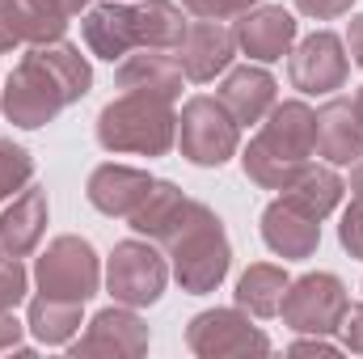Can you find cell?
Listing matches in <instances>:
<instances>
[{
	"label": "cell",
	"mask_w": 363,
	"mask_h": 359,
	"mask_svg": "<svg viewBox=\"0 0 363 359\" xmlns=\"http://www.w3.org/2000/svg\"><path fill=\"white\" fill-rule=\"evenodd\" d=\"M93 85V72L85 55L72 43H43L21 55V64L9 72V85L0 93V110L13 127H43L64 106L81 101Z\"/></svg>",
	"instance_id": "obj_1"
},
{
	"label": "cell",
	"mask_w": 363,
	"mask_h": 359,
	"mask_svg": "<svg viewBox=\"0 0 363 359\" xmlns=\"http://www.w3.org/2000/svg\"><path fill=\"white\" fill-rule=\"evenodd\" d=\"M313 153H317V114L304 101H283L271 106V118L241 153V165L262 190H287L304 174Z\"/></svg>",
	"instance_id": "obj_2"
},
{
	"label": "cell",
	"mask_w": 363,
	"mask_h": 359,
	"mask_svg": "<svg viewBox=\"0 0 363 359\" xmlns=\"http://www.w3.org/2000/svg\"><path fill=\"white\" fill-rule=\"evenodd\" d=\"M169 250L174 258V275H178L182 292L190 296H203V292H216L220 279L228 275V263H233V250H228V237H224V224L211 207L203 203H186L182 220L157 241Z\"/></svg>",
	"instance_id": "obj_3"
},
{
	"label": "cell",
	"mask_w": 363,
	"mask_h": 359,
	"mask_svg": "<svg viewBox=\"0 0 363 359\" xmlns=\"http://www.w3.org/2000/svg\"><path fill=\"white\" fill-rule=\"evenodd\" d=\"M178 140L174 101L152 93H123L97 114V144L106 153H135V157H165Z\"/></svg>",
	"instance_id": "obj_4"
},
{
	"label": "cell",
	"mask_w": 363,
	"mask_h": 359,
	"mask_svg": "<svg viewBox=\"0 0 363 359\" xmlns=\"http://www.w3.org/2000/svg\"><path fill=\"white\" fill-rule=\"evenodd\" d=\"M178 148L190 165L220 170L241 148V123L220 97H190L178 118Z\"/></svg>",
	"instance_id": "obj_5"
},
{
	"label": "cell",
	"mask_w": 363,
	"mask_h": 359,
	"mask_svg": "<svg viewBox=\"0 0 363 359\" xmlns=\"http://www.w3.org/2000/svg\"><path fill=\"white\" fill-rule=\"evenodd\" d=\"M347 304L351 300H347L342 279L330 275V270H317V275H300V279L287 283L279 317L296 334H334L342 313H347Z\"/></svg>",
	"instance_id": "obj_6"
},
{
	"label": "cell",
	"mask_w": 363,
	"mask_h": 359,
	"mask_svg": "<svg viewBox=\"0 0 363 359\" xmlns=\"http://www.w3.org/2000/svg\"><path fill=\"white\" fill-rule=\"evenodd\" d=\"M34 279H38L43 296L85 304L97 292V283H101V270H97V254H93L89 241H81V237H55L47 245V254L38 258Z\"/></svg>",
	"instance_id": "obj_7"
},
{
	"label": "cell",
	"mask_w": 363,
	"mask_h": 359,
	"mask_svg": "<svg viewBox=\"0 0 363 359\" xmlns=\"http://www.w3.org/2000/svg\"><path fill=\"white\" fill-rule=\"evenodd\" d=\"M165 258L148 245V241H118L114 254H110V267H106V283H110V296L127 309H144V304H157L161 292H165Z\"/></svg>",
	"instance_id": "obj_8"
},
{
	"label": "cell",
	"mask_w": 363,
	"mask_h": 359,
	"mask_svg": "<svg viewBox=\"0 0 363 359\" xmlns=\"http://www.w3.org/2000/svg\"><path fill=\"white\" fill-rule=\"evenodd\" d=\"M186 347L203 359H224V355H267L271 338L241 313V309H207L190 321Z\"/></svg>",
	"instance_id": "obj_9"
},
{
	"label": "cell",
	"mask_w": 363,
	"mask_h": 359,
	"mask_svg": "<svg viewBox=\"0 0 363 359\" xmlns=\"http://www.w3.org/2000/svg\"><path fill=\"white\" fill-rule=\"evenodd\" d=\"M347 72H351V64H347V55H342V38L330 34V30L308 34V38L291 51V60H287V77H291V85L300 93L342 89V85H347Z\"/></svg>",
	"instance_id": "obj_10"
},
{
	"label": "cell",
	"mask_w": 363,
	"mask_h": 359,
	"mask_svg": "<svg viewBox=\"0 0 363 359\" xmlns=\"http://www.w3.org/2000/svg\"><path fill=\"white\" fill-rule=\"evenodd\" d=\"M233 55H237V34L228 26L207 21V17H199V21L186 26V38H182V47H178L186 81H194V85L216 81L233 64Z\"/></svg>",
	"instance_id": "obj_11"
},
{
	"label": "cell",
	"mask_w": 363,
	"mask_h": 359,
	"mask_svg": "<svg viewBox=\"0 0 363 359\" xmlns=\"http://www.w3.org/2000/svg\"><path fill=\"white\" fill-rule=\"evenodd\" d=\"M237 34V47L258 60V64H274L291 51V38H296V17L279 4H258L250 13H241V21L233 26Z\"/></svg>",
	"instance_id": "obj_12"
},
{
	"label": "cell",
	"mask_w": 363,
	"mask_h": 359,
	"mask_svg": "<svg viewBox=\"0 0 363 359\" xmlns=\"http://www.w3.org/2000/svg\"><path fill=\"white\" fill-rule=\"evenodd\" d=\"M148 326L131 309H101L89 321V334L72 343V355H144Z\"/></svg>",
	"instance_id": "obj_13"
},
{
	"label": "cell",
	"mask_w": 363,
	"mask_h": 359,
	"mask_svg": "<svg viewBox=\"0 0 363 359\" xmlns=\"http://www.w3.org/2000/svg\"><path fill=\"white\" fill-rule=\"evenodd\" d=\"M114 81H118V89L123 93H152V97L178 101L186 72H182V60H174L169 51L140 47V55H123Z\"/></svg>",
	"instance_id": "obj_14"
},
{
	"label": "cell",
	"mask_w": 363,
	"mask_h": 359,
	"mask_svg": "<svg viewBox=\"0 0 363 359\" xmlns=\"http://www.w3.org/2000/svg\"><path fill=\"white\" fill-rule=\"evenodd\" d=\"M85 43L97 60H123L127 51L140 47V30H135V4H118V0H106V4H93L85 13Z\"/></svg>",
	"instance_id": "obj_15"
},
{
	"label": "cell",
	"mask_w": 363,
	"mask_h": 359,
	"mask_svg": "<svg viewBox=\"0 0 363 359\" xmlns=\"http://www.w3.org/2000/svg\"><path fill=\"white\" fill-rule=\"evenodd\" d=\"M157 186V178H148L144 170L131 165H97L89 174V203L106 216H123L131 220V211L148 199V190Z\"/></svg>",
	"instance_id": "obj_16"
},
{
	"label": "cell",
	"mask_w": 363,
	"mask_h": 359,
	"mask_svg": "<svg viewBox=\"0 0 363 359\" xmlns=\"http://www.w3.org/2000/svg\"><path fill=\"white\" fill-rule=\"evenodd\" d=\"M262 241L271 245L279 258H313L321 245V220L296 211L291 203L274 199L262 211Z\"/></svg>",
	"instance_id": "obj_17"
},
{
	"label": "cell",
	"mask_w": 363,
	"mask_h": 359,
	"mask_svg": "<svg viewBox=\"0 0 363 359\" xmlns=\"http://www.w3.org/2000/svg\"><path fill=\"white\" fill-rule=\"evenodd\" d=\"M43 228H47V190L30 182L0 216V250L9 258H26L43 241Z\"/></svg>",
	"instance_id": "obj_18"
},
{
	"label": "cell",
	"mask_w": 363,
	"mask_h": 359,
	"mask_svg": "<svg viewBox=\"0 0 363 359\" xmlns=\"http://www.w3.org/2000/svg\"><path fill=\"white\" fill-rule=\"evenodd\" d=\"M317 153L330 165H351L363 157V123L355 114V101L334 97L317 110Z\"/></svg>",
	"instance_id": "obj_19"
},
{
	"label": "cell",
	"mask_w": 363,
	"mask_h": 359,
	"mask_svg": "<svg viewBox=\"0 0 363 359\" xmlns=\"http://www.w3.org/2000/svg\"><path fill=\"white\" fill-rule=\"evenodd\" d=\"M220 101L228 106V114H233L241 127L262 123L274 106V77L267 68H254V64L233 68V72L224 77V85H220Z\"/></svg>",
	"instance_id": "obj_20"
},
{
	"label": "cell",
	"mask_w": 363,
	"mask_h": 359,
	"mask_svg": "<svg viewBox=\"0 0 363 359\" xmlns=\"http://www.w3.org/2000/svg\"><path fill=\"white\" fill-rule=\"evenodd\" d=\"M338 199H342V178L330 165H304V174L283 190V203H291L313 220H325L338 207Z\"/></svg>",
	"instance_id": "obj_21"
},
{
	"label": "cell",
	"mask_w": 363,
	"mask_h": 359,
	"mask_svg": "<svg viewBox=\"0 0 363 359\" xmlns=\"http://www.w3.org/2000/svg\"><path fill=\"white\" fill-rule=\"evenodd\" d=\"M186 17L174 0H144L135 4V30H140V47L152 51H178L186 38Z\"/></svg>",
	"instance_id": "obj_22"
},
{
	"label": "cell",
	"mask_w": 363,
	"mask_h": 359,
	"mask_svg": "<svg viewBox=\"0 0 363 359\" xmlns=\"http://www.w3.org/2000/svg\"><path fill=\"white\" fill-rule=\"evenodd\" d=\"M186 194H182L174 182H157L152 190H148V199L131 211V228L135 233H144L148 241H161L174 224L182 220V211H186Z\"/></svg>",
	"instance_id": "obj_23"
},
{
	"label": "cell",
	"mask_w": 363,
	"mask_h": 359,
	"mask_svg": "<svg viewBox=\"0 0 363 359\" xmlns=\"http://www.w3.org/2000/svg\"><path fill=\"white\" fill-rule=\"evenodd\" d=\"M287 270L271 267V263H258L241 275L237 283V304L250 309L254 317H279V304H283V292H287Z\"/></svg>",
	"instance_id": "obj_24"
},
{
	"label": "cell",
	"mask_w": 363,
	"mask_h": 359,
	"mask_svg": "<svg viewBox=\"0 0 363 359\" xmlns=\"http://www.w3.org/2000/svg\"><path fill=\"white\" fill-rule=\"evenodd\" d=\"M26 326L34 330L38 343L64 347L81 330V304L77 300H55V296H38V300H30V321Z\"/></svg>",
	"instance_id": "obj_25"
},
{
	"label": "cell",
	"mask_w": 363,
	"mask_h": 359,
	"mask_svg": "<svg viewBox=\"0 0 363 359\" xmlns=\"http://www.w3.org/2000/svg\"><path fill=\"white\" fill-rule=\"evenodd\" d=\"M30 9V21H34V47L43 43H60L68 21L89 4V0H21Z\"/></svg>",
	"instance_id": "obj_26"
},
{
	"label": "cell",
	"mask_w": 363,
	"mask_h": 359,
	"mask_svg": "<svg viewBox=\"0 0 363 359\" xmlns=\"http://www.w3.org/2000/svg\"><path fill=\"white\" fill-rule=\"evenodd\" d=\"M30 178H34V157H30L21 144L0 140V199H9V194L26 190Z\"/></svg>",
	"instance_id": "obj_27"
},
{
	"label": "cell",
	"mask_w": 363,
	"mask_h": 359,
	"mask_svg": "<svg viewBox=\"0 0 363 359\" xmlns=\"http://www.w3.org/2000/svg\"><path fill=\"white\" fill-rule=\"evenodd\" d=\"M34 47V21H30V9L21 0H0V51H13V47Z\"/></svg>",
	"instance_id": "obj_28"
},
{
	"label": "cell",
	"mask_w": 363,
	"mask_h": 359,
	"mask_svg": "<svg viewBox=\"0 0 363 359\" xmlns=\"http://www.w3.org/2000/svg\"><path fill=\"white\" fill-rule=\"evenodd\" d=\"M26 283H30V275L21 267V258H0V309L4 313H13L26 300Z\"/></svg>",
	"instance_id": "obj_29"
},
{
	"label": "cell",
	"mask_w": 363,
	"mask_h": 359,
	"mask_svg": "<svg viewBox=\"0 0 363 359\" xmlns=\"http://www.w3.org/2000/svg\"><path fill=\"white\" fill-rule=\"evenodd\" d=\"M258 4L262 0H182V9H190L194 17H207V21H228V17H241Z\"/></svg>",
	"instance_id": "obj_30"
},
{
	"label": "cell",
	"mask_w": 363,
	"mask_h": 359,
	"mask_svg": "<svg viewBox=\"0 0 363 359\" xmlns=\"http://www.w3.org/2000/svg\"><path fill=\"white\" fill-rule=\"evenodd\" d=\"M338 241L351 258H363V203H351L342 224H338Z\"/></svg>",
	"instance_id": "obj_31"
},
{
	"label": "cell",
	"mask_w": 363,
	"mask_h": 359,
	"mask_svg": "<svg viewBox=\"0 0 363 359\" xmlns=\"http://www.w3.org/2000/svg\"><path fill=\"white\" fill-rule=\"evenodd\" d=\"M338 330H342V343H347V351L363 355V304H347V313H342Z\"/></svg>",
	"instance_id": "obj_32"
},
{
	"label": "cell",
	"mask_w": 363,
	"mask_h": 359,
	"mask_svg": "<svg viewBox=\"0 0 363 359\" xmlns=\"http://www.w3.org/2000/svg\"><path fill=\"white\" fill-rule=\"evenodd\" d=\"M351 4H355V0H296V9H300L304 17H317V21H334V17L351 13Z\"/></svg>",
	"instance_id": "obj_33"
},
{
	"label": "cell",
	"mask_w": 363,
	"mask_h": 359,
	"mask_svg": "<svg viewBox=\"0 0 363 359\" xmlns=\"http://www.w3.org/2000/svg\"><path fill=\"white\" fill-rule=\"evenodd\" d=\"M21 330H26V326H21L13 313H4V309H0V351H17V355H30V351L21 347Z\"/></svg>",
	"instance_id": "obj_34"
},
{
	"label": "cell",
	"mask_w": 363,
	"mask_h": 359,
	"mask_svg": "<svg viewBox=\"0 0 363 359\" xmlns=\"http://www.w3.org/2000/svg\"><path fill=\"white\" fill-rule=\"evenodd\" d=\"M291 351H296V355H334L338 347H330V343H325V334H313V338H304V343H296Z\"/></svg>",
	"instance_id": "obj_35"
},
{
	"label": "cell",
	"mask_w": 363,
	"mask_h": 359,
	"mask_svg": "<svg viewBox=\"0 0 363 359\" xmlns=\"http://www.w3.org/2000/svg\"><path fill=\"white\" fill-rule=\"evenodd\" d=\"M347 47H351L355 64L363 68V13H359V17H351V26H347Z\"/></svg>",
	"instance_id": "obj_36"
},
{
	"label": "cell",
	"mask_w": 363,
	"mask_h": 359,
	"mask_svg": "<svg viewBox=\"0 0 363 359\" xmlns=\"http://www.w3.org/2000/svg\"><path fill=\"white\" fill-rule=\"evenodd\" d=\"M351 190H355V203H363V157L355 161V174H351Z\"/></svg>",
	"instance_id": "obj_37"
},
{
	"label": "cell",
	"mask_w": 363,
	"mask_h": 359,
	"mask_svg": "<svg viewBox=\"0 0 363 359\" xmlns=\"http://www.w3.org/2000/svg\"><path fill=\"white\" fill-rule=\"evenodd\" d=\"M355 114H359V123H363V89L355 93Z\"/></svg>",
	"instance_id": "obj_38"
}]
</instances>
